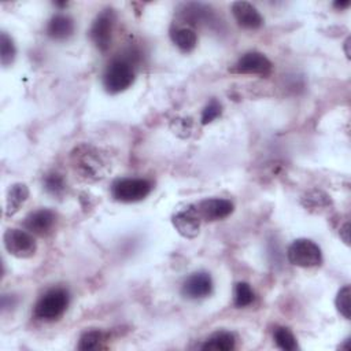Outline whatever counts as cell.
<instances>
[{"label": "cell", "mask_w": 351, "mask_h": 351, "mask_svg": "<svg viewBox=\"0 0 351 351\" xmlns=\"http://www.w3.org/2000/svg\"><path fill=\"white\" fill-rule=\"evenodd\" d=\"M152 184L145 178H119L111 186L112 196L125 203L143 200L149 195Z\"/></svg>", "instance_id": "277c9868"}, {"label": "cell", "mask_w": 351, "mask_h": 351, "mask_svg": "<svg viewBox=\"0 0 351 351\" xmlns=\"http://www.w3.org/2000/svg\"><path fill=\"white\" fill-rule=\"evenodd\" d=\"M56 222V215L49 208H40L32 211L23 221V226L27 232L37 236L48 234Z\"/></svg>", "instance_id": "8fae6325"}, {"label": "cell", "mask_w": 351, "mask_h": 351, "mask_svg": "<svg viewBox=\"0 0 351 351\" xmlns=\"http://www.w3.org/2000/svg\"><path fill=\"white\" fill-rule=\"evenodd\" d=\"M15 58V45L12 38L3 32L0 34V60L3 66H8L14 62Z\"/></svg>", "instance_id": "603a6c76"}, {"label": "cell", "mask_w": 351, "mask_h": 351, "mask_svg": "<svg viewBox=\"0 0 351 351\" xmlns=\"http://www.w3.org/2000/svg\"><path fill=\"white\" fill-rule=\"evenodd\" d=\"M350 296H351V288L350 285H344L339 292H337V296H336V307L339 310V313L350 319L351 317V303H350Z\"/></svg>", "instance_id": "cb8c5ba5"}, {"label": "cell", "mask_w": 351, "mask_h": 351, "mask_svg": "<svg viewBox=\"0 0 351 351\" xmlns=\"http://www.w3.org/2000/svg\"><path fill=\"white\" fill-rule=\"evenodd\" d=\"M180 16L181 19L191 25H200V23H208L213 22L214 15L210 10V7L200 4V3H186L182 5V8L180 10Z\"/></svg>", "instance_id": "5bb4252c"}, {"label": "cell", "mask_w": 351, "mask_h": 351, "mask_svg": "<svg viewBox=\"0 0 351 351\" xmlns=\"http://www.w3.org/2000/svg\"><path fill=\"white\" fill-rule=\"evenodd\" d=\"M43 185L52 196H60L66 189L64 178L59 173H48L43 180Z\"/></svg>", "instance_id": "7402d4cb"}, {"label": "cell", "mask_w": 351, "mask_h": 351, "mask_svg": "<svg viewBox=\"0 0 351 351\" xmlns=\"http://www.w3.org/2000/svg\"><path fill=\"white\" fill-rule=\"evenodd\" d=\"M273 337L277 347H280L281 350L293 351L298 348V343L293 333L285 326H277L273 332Z\"/></svg>", "instance_id": "d6986e66"}, {"label": "cell", "mask_w": 351, "mask_h": 351, "mask_svg": "<svg viewBox=\"0 0 351 351\" xmlns=\"http://www.w3.org/2000/svg\"><path fill=\"white\" fill-rule=\"evenodd\" d=\"M271 70V62L261 52L251 51L244 53L232 67L239 74H267Z\"/></svg>", "instance_id": "9c48e42d"}, {"label": "cell", "mask_w": 351, "mask_h": 351, "mask_svg": "<svg viewBox=\"0 0 351 351\" xmlns=\"http://www.w3.org/2000/svg\"><path fill=\"white\" fill-rule=\"evenodd\" d=\"M173 43L184 52H191L197 44V34L191 26H178L170 33Z\"/></svg>", "instance_id": "e0dca14e"}, {"label": "cell", "mask_w": 351, "mask_h": 351, "mask_svg": "<svg viewBox=\"0 0 351 351\" xmlns=\"http://www.w3.org/2000/svg\"><path fill=\"white\" fill-rule=\"evenodd\" d=\"M74 169L86 180H97L104 174V162L99 152L89 145H80L71 154Z\"/></svg>", "instance_id": "3957f363"}, {"label": "cell", "mask_w": 351, "mask_h": 351, "mask_svg": "<svg viewBox=\"0 0 351 351\" xmlns=\"http://www.w3.org/2000/svg\"><path fill=\"white\" fill-rule=\"evenodd\" d=\"M236 346V337L233 333L221 330L213 333L202 346V350H215V351H230Z\"/></svg>", "instance_id": "ac0fdd59"}, {"label": "cell", "mask_w": 351, "mask_h": 351, "mask_svg": "<svg viewBox=\"0 0 351 351\" xmlns=\"http://www.w3.org/2000/svg\"><path fill=\"white\" fill-rule=\"evenodd\" d=\"M255 299L254 291L248 282H237L234 287V306L236 307H247Z\"/></svg>", "instance_id": "44dd1931"}, {"label": "cell", "mask_w": 351, "mask_h": 351, "mask_svg": "<svg viewBox=\"0 0 351 351\" xmlns=\"http://www.w3.org/2000/svg\"><path fill=\"white\" fill-rule=\"evenodd\" d=\"M232 14L239 26L255 30L263 25V18L259 11L248 1H234L232 4Z\"/></svg>", "instance_id": "4fadbf2b"}, {"label": "cell", "mask_w": 351, "mask_h": 351, "mask_svg": "<svg viewBox=\"0 0 351 351\" xmlns=\"http://www.w3.org/2000/svg\"><path fill=\"white\" fill-rule=\"evenodd\" d=\"M200 219L204 221H218L223 219L228 215L233 213V203L228 199H221V197H213V199H204L199 202L195 206Z\"/></svg>", "instance_id": "ba28073f"}, {"label": "cell", "mask_w": 351, "mask_h": 351, "mask_svg": "<svg viewBox=\"0 0 351 351\" xmlns=\"http://www.w3.org/2000/svg\"><path fill=\"white\" fill-rule=\"evenodd\" d=\"M3 240L5 250L16 258H30L37 250L36 240L33 234L27 230L7 229Z\"/></svg>", "instance_id": "8992f818"}, {"label": "cell", "mask_w": 351, "mask_h": 351, "mask_svg": "<svg viewBox=\"0 0 351 351\" xmlns=\"http://www.w3.org/2000/svg\"><path fill=\"white\" fill-rule=\"evenodd\" d=\"M137 52L129 49L123 55L114 58L103 74L104 89L111 93H119L128 89L134 81V64L137 63Z\"/></svg>", "instance_id": "6da1fadb"}, {"label": "cell", "mask_w": 351, "mask_h": 351, "mask_svg": "<svg viewBox=\"0 0 351 351\" xmlns=\"http://www.w3.org/2000/svg\"><path fill=\"white\" fill-rule=\"evenodd\" d=\"M213 280L211 276L206 271L192 273L182 284L181 292L189 299H202L211 293Z\"/></svg>", "instance_id": "30bf717a"}, {"label": "cell", "mask_w": 351, "mask_h": 351, "mask_svg": "<svg viewBox=\"0 0 351 351\" xmlns=\"http://www.w3.org/2000/svg\"><path fill=\"white\" fill-rule=\"evenodd\" d=\"M106 341V336L101 330L97 329H92V330H86L78 343V348L80 350H97L103 347V343Z\"/></svg>", "instance_id": "ffe728a7"}, {"label": "cell", "mask_w": 351, "mask_h": 351, "mask_svg": "<svg viewBox=\"0 0 351 351\" xmlns=\"http://www.w3.org/2000/svg\"><path fill=\"white\" fill-rule=\"evenodd\" d=\"M74 32V22L69 15L56 14L53 15L47 26V34L53 40H66Z\"/></svg>", "instance_id": "9a60e30c"}, {"label": "cell", "mask_w": 351, "mask_h": 351, "mask_svg": "<svg viewBox=\"0 0 351 351\" xmlns=\"http://www.w3.org/2000/svg\"><path fill=\"white\" fill-rule=\"evenodd\" d=\"M221 114V104L217 100H211L203 110L202 112V123H210L213 122L215 118H218Z\"/></svg>", "instance_id": "d4e9b609"}, {"label": "cell", "mask_w": 351, "mask_h": 351, "mask_svg": "<svg viewBox=\"0 0 351 351\" xmlns=\"http://www.w3.org/2000/svg\"><path fill=\"white\" fill-rule=\"evenodd\" d=\"M336 8H347L348 5H350V1L348 0H346V1H336L335 4H333Z\"/></svg>", "instance_id": "484cf974"}, {"label": "cell", "mask_w": 351, "mask_h": 351, "mask_svg": "<svg viewBox=\"0 0 351 351\" xmlns=\"http://www.w3.org/2000/svg\"><path fill=\"white\" fill-rule=\"evenodd\" d=\"M27 197H29V188L25 184L16 182V184L11 185V188L8 189V193H7L5 215L7 217L14 215L21 208V206L26 202Z\"/></svg>", "instance_id": "2e32d148"}, {"label": "cell", "mask_w": 351, "mask_h": 351, "mask_svg": "<svg viewBox=\"0 0 351 351\" xmlns=\"http://www.w3.org/2000/svg\"><path fill=\"white\" fill-rule=\"evenodd\" d=\"M69 292L63 288H53L45 292L34 306V315L38 319L53 321L59 318L69 306Z\"/></svg>", "instance_id": "7a4b0ae2"}, {"label": "cell", "mask_w": 351, "mask_h": 351, "mask_svg": "<svg viewBox=\"0 0 351 351\" xmlns=\"http://www.w3.org/2000/svg\"><path fill=\"white\" fill-rule=\"evenodd\" d=\"M173 226L176 230L185 239H193L197 236L200 229V217L195 208L191 206L182 211H178L173 215Z\"/></svg>", "instance_id": "7c38bea8"}, {"label": "cell", "mask_w": 351, "mask_h": 351, "mask_svg": "<svg viewBox=\"0 0 351 351\" xmlns=\"http://www.w3.org/2000/svg\"><path fill=\"white\" fill-rule=\"evenodd\" d=\"M114 25H115V14L112 8L103 10L92 23L89 34L96 48L100 49L101 52H106L110 48Z\"/></svg>", "instance_id": "52a82bcc"}, {"label": "cell", "mask_w": 351, "mask_h": 351, "mask_svg": "<svg viewBox=\"0 0 351 351\" xmlns=\"http://www.w3.org/2000/svg\"><path fill=\"white\" fill-rule=\"evenodd\" d=\"M288 259L299 267H314L322 261L321 248L308 239H298L288 248Z\"/></svg>", "instance_id": "5b68a950"}]
</instances>
